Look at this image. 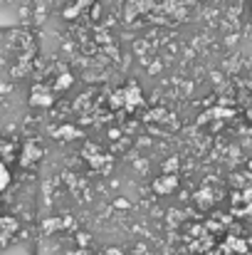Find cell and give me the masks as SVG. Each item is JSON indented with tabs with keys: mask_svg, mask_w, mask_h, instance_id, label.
<instances>
[{
	"mask_svg": "<svg viewBox=\"0 0 252 255\" xmlns=\"http://www.w3.org/2000/svg\"><path fill=\"white\" fill-rule=\"evenodd\" d=\"M7 181H10V173H7V169H5V164L0 161V191L7 186Z\"/></svg>",
	"mask_w": 252,
	"mask_h": 255,
	"instance_id": "6da1fadb",
	"label": "cell"
}]
</instances>
